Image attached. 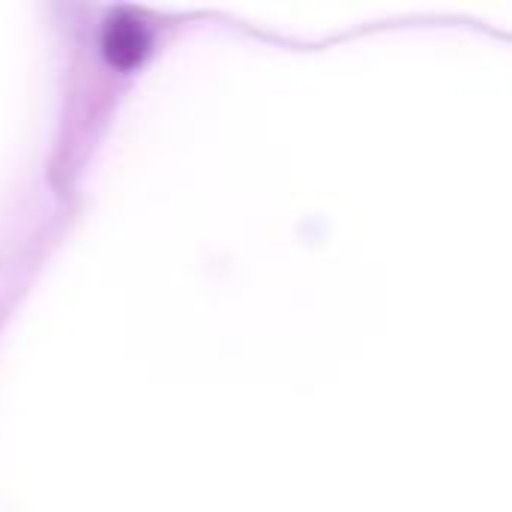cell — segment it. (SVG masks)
<instances>
[{"instance_id": "6da1fadb", "label": "cell", "mask_w": 512, "mask_h": 512, "mask_svg": "<svg viewBox=\"0 0 512 512\" xmlns=\"http://www.w3.org/2000/svg\"><path fill=\"white\" fill-rule=\"evenodd\" d=\"M99 51L114 69H135L150 51V30L135 12L117 9L99 33Z\"/></svg>"}]
</instances>
